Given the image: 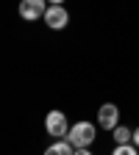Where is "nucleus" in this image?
Instances as JSON below:
<instances>
[{"label":"nucleus","instance_id":"nucleus-1","mask_svg":"<svg viewBox=\"0 0 139 155\" xmlns=\"http://www.w3.org/2000/svg\"><path fill=\"white\" fill-rule=\"evenodd\" d=\"M95 139H97V125H95V122H86V119H81V122L70 125L67 141H70L75 150H81V147H89Z\"/></svg>","mask_w":139,"mask_h":155},{"label":"nucleus","instance_id":"nucleus-2","mask_svg":"<svg viewBox=\"0 0 139 155\" xmlns=\"http://www.w3.org/2000/svg\"><path fill=\"white\" fill-rule=\"evenodd\" d=\"M45 130L53 136V139H67L70 122H67L64 111H47V116H45Z\"/></svg>","mask_w":139,"mask_h":155},{"label":"nucleus","instance_id":"nucleus-3","mask_svg":"<svg viewBox=\"0 0 139 155\" xmlns=\"http://www.w3.org/2000/svg\"><path fill=\"white\" fill-rule=\"evenodd\" d=\"M42 19H45V25L50 31H64L67 22H70V11L64 6H47V11H45Z\"/></svg>","mask_w":139,"mask_h":155},{"label":"nucleus","instance_id":"nucleus-4","mask_svg":"<svg viewBox=\"0 0 139 155\" xmlns=\"http://www.w3.org/2000/svg\"><path fill=\"white\" fill-rule=\"evenodd\" d=\"M47 11V0H19V17L25 22H33V19H42Z\"/></svg>","mask_w":139,"mask_h":155},{"label":"nucleus","instance_id":"nucleus-5","mask_svg":"<svg viewBox=\"0 0 139 155\" xmlns=\"http://www.w3.org/2000/svg\"><path fill=\"white\" fill-rule=\"evenodd\" d=\"M97 125H100L103 130H114L117 125H120V108H117L114 103H103L100 108H97Z\"/></svg>","mask_w":139,"mask_h":155},{"label":"nucleus","instance_id":"nucleus-6","mask_svg":"<svg viewBox=\"0 0 139 155\" xmlns=\"http://www.w3.org/2000/svg\"><path fill=\"white\" fill-rule=\"evenodd\" d=\"M75 152V147L67 141V139H56L47 150H45V155H72Z\"/></svg>","mask_w":139,"mask_h":155},{"label":"nucleus","instance_id":"nucleus-7","mask_svg":"<svg viewBox=\"0 0 139 155\" xmlns=\"http://www.w3.org/2000/svg\"><path fill=\"white\" fill-rule=\"evenodd\" d=\"M111 136H114V144H134V130L125 125H117L111 130Z\"/></svg>","mask_w":139,"mask_h":155},{"label":"nucleus","instance_id":"nucleus-8","mask_svg":"<svg viewBox=\"0 0 139 155\" xmlns=\"http://www.w3.org/2000/svg\"><path fill=\"white\" fill-rule=\"evenodd\" d=\"M111 155H139V150H136L134 144H117Z\"/></svg>","mask_w":139,"mask_h":155},{"label":"nucleus","instance_id":"nucleus-9","mask_svg":"<svg viewBox=\"0 0 139 155\" xmlns=\"http://www.w3.org/2000/svg\"><path fill=\"white\" fill-rule=\"evenodd\" d=\"M72 155H92V152H89V147H81V150H75Z\"/></svg>","mask_w":139,"mask_h":155},{"label":"nucleus","instance_id":"nucleus-10","mask_svg":"<svg viewBox=\"0 0 139 155\" xmlns=\"http://www.w3.org/2000/svg\"><path fill=\"white\" fill-rule=\"evenodd\" d=\"M134 147L139 150V127H134Z\"/></svg>","mask_w":139,"mask_h":155},{"label":"nucleus","instance_id":"nucleus-11","mask_svg":"<svg viewBox=\"0 0 139 155\" xmlns=\"http://www.w3.org/2000/svg\"><path fill=\"white\" fill-rule=\"evenodd\" d=\"M47 6H64V0H47Z\"/></svg>","mask_w":139,"mask_h":155}]
</instances>
